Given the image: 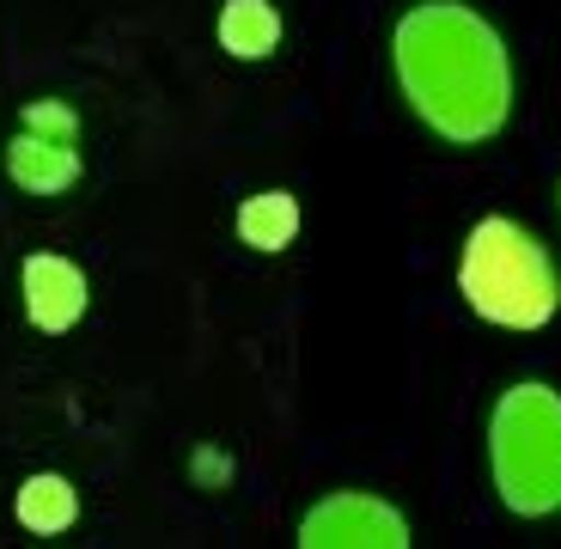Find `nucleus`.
<instances>
[{
	"label": "nucleus",
	"mask_w": 561,
	"mask_h": 549,
	"mask_svg": "<svg viewBox=\"0 0 561 549\" xmlns=\"http://www.w3.org/2000/svg\"><path fill=\"white\" fill-rule=\"evenodd\" d=\"M299 544L306 549H403L409 525L391 501H379V494L342 489V494H330V501H318V507L306 513Z\"/></svg>",
	"instance_id": "obj_4"
},
{
	"label": "nucleus",
	"mask_w": 561,
	"mask_h": 549,
	"mask_svg": "<svg viewBox=\"0 0 561 549\" xmlns=\"http://www.w3.org/2000/svg\"><path fill=\"white\" fill-rule=\"evenodd\" d=\"M397 85L409 111L451 147H477L501 135L513 111V61L506 43L463 0H421L397 19L391 37Z\"/></svg>",
	"instance_id": "obj_1"
},
{
	"label": "nucleus",
	"mask_w": 561,
	"mask_h": 549,
	"mask_svg": "<svg viewBox=\"0 0 561 549\" xmlns=\"http://www.w3.org/2000/svg\"><path fill=\"white\" fill-rule=\"evenodd\" d=\"M25 128L31 135H49V141H80V116H73L68 104H31Z\"/></svg>",
	"instance_id": "obj_10"
},
{
	"label": "nucleus",
	"mask_w": 561,
	"mask_h": 549,
	"mask_svg": "<svg viewBox=\"0 0 561 549\" xmlns=\"http://www.w3.org/2000/svg\"><path fill=\"white\" fill-rule=\"evenodd\" d=\"M280 43V13L268 0H226L220 13V49L239 61H263Z\"/></svg>",
	"instance_id": "obj_7"
},
{
	"label": "nucleus",
	"mask_w": 561,
	"mask_h": 549,
	"mask_svg": "<svg viewBox=\"0 0 561 549\" xmlns=\"http://www.w3.org/2000/svg\"><path fill=\"white\" fill-rule=\"evenodd\" d=\"M239 239L251 251H287L299 239V202L287 190H263L239 208Z\"/></svg>",
	"instance_id": "obj_9"
},
{
	"label": "nucleus",
	"mask_w": 561,
	"mask_h": 549,
	"mask_svg": "<svg viewBox=\"0 0 561 549\" xmlns=\"http://www.w3.org/2000/svg\"><path fill=\"white\" fill-rule=\"evenodd\" d=\"M19 282H25V318L43 330V336H61V330H73V324L85 318V306H92V287H85V275L68 263V256H56V251L25 256Z\"/></svg>",
	"instance_id": "obj_5"
},
{
	"label": "nucleus",
	"mask_w": 561,
	"mask_h": 549,
	"mask_svg": "<svg viewBox=\"0 0 561 549\" xmlns=\"http://www.w3.org/2000/svg\"><path fill=\"white\" fill-rule=\"evenodd\" d=\"M13 513H19V525H25V531L56 537V531H68V525L80 519V494H73V482H68V477L43 470V477H31L25 489H19Z\"/></svg>",
	"instance_id": "obj_8"
},
{
	"label": "nucleus",
	"mask_w": 561,
	"mask_h": 549,
	"mask_svg": "<svg viewBox=\"0 0 561 549\" xmlns=\"http://www.w3.org/2000/svg\"><path fill=\"white\" fill-rule=\"evenodd\" d=\"M458 294L470 299L477 318H489L501 330H543L561 306L549 251L506 214H489V220L470 226L463 263H458Z\"/></svg>",
	"instance_id": "obj_2"
},
{
	"label": "nucleus",
	"mask_w": 561,
	"mask_h": 549,
	"mask_svg": "<svg viewBox=\"0 0 561 549\" xmlns=\"http://www.w3.org/2000/svg\"><path fill=\"white\" fill-rule=\"evenodd\" d=\"M489 465L506 513L543 519L561 507V397L549 385H513L494 403Z\"/></svg>",
	"instance_id": "obj_3"
},
{
	"label": "nucleus",
	"mask_w": 561,
	"mask_h": 549,
	"mask_svg": "<svg viewBox=\"0 0 561 549\" xmlns=\"http://www.w3.org/2000/svg\"><path fill=\"white\" fill-rule=\"evenodd\" d=\"M7 171H13V183L31 190V196H61V190L80 183V153H73V141H49V135H31L25 128L7 147Z\"/></svg>",
	"instance_id": "obj_6"
}]
</instances>
